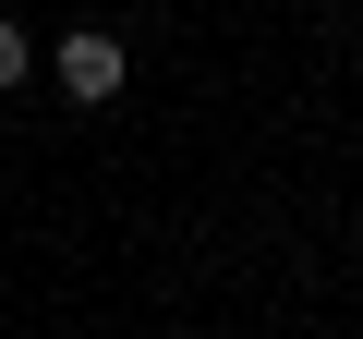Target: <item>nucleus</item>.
Here are the masks:
<instances>
[{
	"label": "nucleus",
	"instance_id": "obj_2",
	"mask_svg": "<svg viewBox=\"0 0 363 339\" xmlns=\"http://www.w3.org/2000/svg\"><path fill=\"white\" fill-rule=\"evenodd\" d=\"M25 73H37V37H25V25H13V13H0V97H13V85H25Z\"/></svg>",
	"mask_w": 363,
	"mask_h": 339
},
{
	"label": "nucleus",
	"instance_id": "obj_1",
	"mask_svg": "<svg viewBox=\"0 0 363 339\" xmlns=\"http://www.w3.org/2000/svg\"><path fill=\"white\" fill-rule=\"evenodd\" d=\"M49 73H61V97H85V109H97V97H121V73H133V49H121L109 25H73V37L49 49Z\"/></svg>",
	"mask_w": 363,
	"mask_h": 339
}]
</instances>
